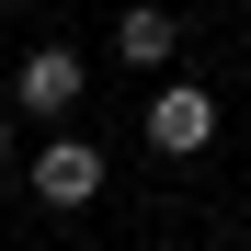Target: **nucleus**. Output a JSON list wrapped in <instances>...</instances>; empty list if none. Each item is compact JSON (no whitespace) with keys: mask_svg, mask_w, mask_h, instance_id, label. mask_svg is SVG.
Instances as JSON below:
<instances>
[{"mask_svg":"<svg viewBox=\"0 0 251 251\" xmlns=\"http://www.w3.org/2000/svg\"><path fill=\"white\" fill-rule=\"evenodd\" d=\"M23 183H34V205H57V217H69V205H92V194H103V149L80 137V126H57V137L23 160Z\"/></svg>","mask_w":251,"mask_h":251,"instance_id":"f257e3e1","label":"nucleus"},{"mask_svg":"<svg viewBox=\"0 0 251 251\" xmlns=\"http://www.w3.org/2000/svg\"><path fill=\"white\" fill-rule=\"evenodd\" d=\"M205 137H217V92H205V80H160L149 92V149L160 160H194Z\"/></svg>","mask_w":251,"mask_h":251,"instance_id":"f03ea898","label":"nucleus"},{"mask_svg":"<svg viewBox=\"0 0 251 251\" xmlns=\"http://www.w3.org/2000/svg\"><path fill=\"white\" fill-rule=\"evenodd\" d=\"M80 92H92L80 46H34V57L12 69V103H23V114H57V126H69V114H80Z\"/></svg>","mask_w":251,"mask_h":251,"instance_id":"7ed1b4c3","label":"nucleus"},{"mask_svg":"<svg viewBox=\"0 0 251 251\" xmlns=\"http://www.w3.org/2000/svg\"><path fill=\"white\" fill-rule=\"evenodd\" d=\"M172 46H183V23L160 12V0H137V12H114V57H126V69H172Z\"/></svg>","mask_w":251,"mask_h":251,"instance_id":"20e7f679","label":"nucleus"},{"mask_svg":"<svg viewBox=\"0 0 251 251\" xmlns=\"http://www.w3.org/2000/svg\"><path fill=\"white\" fill-rule=\"evenodd\" d=\"M12 160H23V149H12V126H0V183H12Z\"/></svg>","mask_w":251,"mask_h":251,"instance_id":"39448f33","label":"nucleus"}]
</instances>
